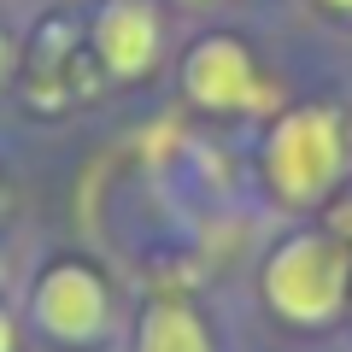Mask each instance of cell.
Wrapping results in <instances>:
<instances>
[{
    "mask_svg": "<svg viewBox=\"0 0 352 352\" xmlns=\"http://www.w3.org/2000/svg\"><path fill=\"white\" fill-rule=\"evenodd\" d=\"M329 6H346V12H352V0H329Z\"/></svg>",
    "mask_w": 352,
    "mask_h": 352,
    "instance_id": "obj_9",
    "label": "cell"
},
{
    "mask_svg": "<svg viewBox=\"0 0 352 352\" xmlns=\"http://www.w3.org/2000/svg\"><path fill=\"white\" fill-rule=\"evenodd\" d=\"M36 311H41V323H47L53 335H65V340H88L94 329L106 323V294H100V282L88 276V270L59 264V270L41 282Z\"/></svg>",
    "mask_w": 352,
    "mask_h": 352,
    "instance_id": "obj_4",
    "label": "cell"
},
{
    "mask_svg": "<svg viewBox=\"0 0 352 352\" xmlns=\"http://www.w3.org/2000/svg\"><path fill=\"white\" fill-rule=\"evenodd\" d=\"M0 71H6V41H0Z\"/></svg>",
    "mask_w": 352,
    "mask_h": 352,
    "instance_id": "obj_8",
    "label": "cell"
},
{
    "mask_svg": "<svg viewBox=\"0 0 352 352\" xmlns=\"http://www.w3.org/2000/svg\"><path fill=\"white\" fill-rule=\"evenodd\" d=\"M0 352H12V317L0 311Z\"/></svg>",
    "mask_w": 352,
    "mask_h": 352,
    "instance_id": "obj_7",
    "label": "cell"
},
{
    "mask_svg": "<svg viewBox=\"0 0 352 352\" xmlns=\"http://www.w3.org/2000/svg\"><path fill=\"white\" fill-rule=\"evenodd\" d=\"M141 352H206V329L182 305H153L141 323Z\"/></svg>",
    "mask_w": 352,
    "mask_h": 352,
    "instance_id": "obj_6",
    "label": "cell"
},
{
    "mask_svg": "<svg viewBox=\"0 0 352 352\" xmlns=\"http://www.w3.org/2000/svg\"><path fill=\"white\" fill-rule=\"evenodd\" d=\"M188 94L212 112H229V106H258V82H252V65L235 41H200L188 59Z\"/></svg>",
    "mask_w": 352,
    "mask_h": 352,
    "instance_id": "obj_3",
    "label": "cell"
},
{
    "mask_svg": "<svg viewBox=\"0 0 352 352\" xmlns=\"http://www.w3.org/2000/svg\"><path fill=\"white\" fill-rule=\"evenodd\" d=\"M340 170V124L323 106H305V112H288L270 135V182H276L288 200H317L329 194Z\"/></svg>",
    "mask_w": 352,
    "mask_h": 352,
    "instance_id": "obj_2",
    "label": "cell"
},
{
    "mask_svg": "<svg viewBox=\"0 0 352 352\" xmlns=\"http://www.w3.org/2000/svg\"><path fill=\"white\" fill-rule=\"evenodd\" d=\"M270 305L294 323H323L340 311V294H346V252L323 235H300L270 258Z\"/></svg>",
    "mask_w": 352,
    "mask_h": 352,
    "instance_id": "obj_1",
    "label": "cell"
},
{
    "mask_svg": "<svg viewBox=\"0 0 352 352\" xmlns=\"http://www.w3.org/2000/svg\"><path fill=\"white\" fill-rule=\"evenodd\" d=\"M94 41H100V59L112 65V71L135 76L141 65L159 53V24H153V12L141 0H112L100 12V24H94Z\"/></svg>",
    "mask_w": 352,
    "mask_h": 352,
    "instance_id": "obj_5",
    "label": "cell"
}]
</instances>
